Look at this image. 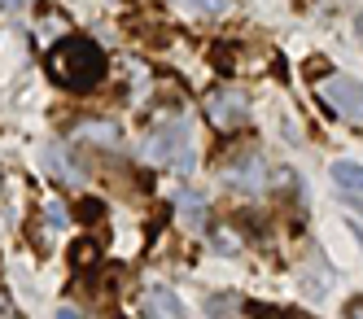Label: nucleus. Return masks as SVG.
<instances>
[{
	"mask_svg": "<svg viewBox=\"0 0 363 319\" xmlns=\"http://www.w3.org/2000/svg\"><path fill=\"white\" fill-rule=\"evenodd\" d=\"M245 114H250V101H245L241 88H215L206 96V118L215 127H241Z\"/></svg>",
	"mask_w": 363,
	"mask_h": 319,
	"instance_id": "7ed1b4c3",
	"label": "nucleus"
},
{
	"mask_svg": "<svg viewBox=\"0 0 363 319\" xmlns=\"http://www.w3.org/2000/svg\"><path fill=\"white\" fill-rule=\"evenodd\" d=\"M346 228H350V232H354V241H359V245H363V228H359V223H354V219H350V223H346Z\"/></svg>",
	"mask_w": 363,
	"mask_h": 319,
	"instance_id": "dca6fc26",
	"label": "nucleus"
},
{
	"mask_svg": "<svg viewBox=\"0 0 363 319\" xmlns=\"http://www.w3.org/2000/svg\"><path fill=\"white\" fill-rule=\"evenodd\" d=\"M179 219L197 228V223L206 219V201H201L197 193H179Z\"/></svg>",
	"mask_w": 363,
	"mask_h": 319,
	"instance_id": "1a4fd4ad",
	"label": "nucleus"
},
{
	"mask_svg": "<svg viewBox=\"0 0 363 319\" xmlns=\"http://www.w3.org/2000/svg\"><path fill=\"white\" fill-rule=\"evenodd\" d=\"M206 315L211 319H245V306L237 293H211L206 298Z\"/></svg>",
	"mask_w": 363,
	"mask_h": 319,
	"instance_id": "0eeeda50",
	"label": "nucleus"
},
{
	"mask_svg": "<svg viewBox=\"0 0 363 319\" xmlns=\"http://www.w3.org/2000/svg\"><path fill=\"white\" fill-rule=\"evenodd\" d=\"M197 5H201V9H219V5H223V0H197Z\"/></svg>",
	"mask_w": 363,
	"mask_h": 319,
	"instance_id": "f3484780",
	"label": "nucleus"
},
{
	"mask_svg": "<svg viewBox=\"0 0 363 319\" xmlns=\"http://www.w3.org/2000/svg\"><path fill=\"white\" fill-rule=\"evenodd\" d=\"M101 74H106V52H101L92 40L66 35V40L53 48V79H57V84H66L70 92L96 88Z\"/></svg>",
	"mask_w": 363,
	"mask_h": 319,
	"instance_id": "f257e3e1",
	"label": "nucleus"
},
{
	"mask_svg": "<svg viewBox=\"0 0 363 319\" xmlns=\"http://www.w3.org/2000/svg\"><path fill=\"white\" fill-rule=\"evenodd\" d=\"M211 250H215V254H241V241H237L232 232H215V236H211Z\"/></svg>",
	"mask_w": 363,
	"mask_h": 319,
	"instance_id": "f8f14e48",
	"label": "nucleus"
},
{
	"mask_svg": "<svg viewBox=\"0 0 363 319\" xmlns=\"http://www.w3.org/2000/svg\"><path fill=\"white\" fill-rule=\"evenodd\" d=\"M0 5H5V9H18V5H27V0H0Z\"/></svg>",
	"mask_w": 363,
	"mask_h": 319,
	"instance_id": "6ab92c4d",
	"label": "nucleus"
},
{
	"mask_svg": "<svg viewBox=\"0 0 363 319\" xmlns=\"http://www.w3.org/2000/svg\"><path fill=\"white\" fill-rule=\"evenodd\" d=\"M328 171H333V184H337V189H346V193H363V162H346V157H337Z\"/></svg>",
	"mask_w": 363,
	"mask_h": 319,
	"instance_id": "423d86ee",
	"label": "nucleus"
},
{
	"mask_svg": "<svg viewBox=\"0 0 363 319\" xmlns=\"http://www.w3.org/2000/svg\"><path fill=\"white\" fill-rule=\"evenodd\" d=\"M328 284H333V280H328V267H315V280H302V289H306L311 298H324Z\"/></svg>",
	"mask_w": 363,
	"mask_h": 319,
	"instance_id": "ddd939ff",
	"label": "nucleus"
},
{
	"mask_svg": "<svg viewBox=\"0 0 363 319\" xmlns=\"http://www.w3.org/2000/svg\"><path fill=\"white\" fill-rule=\"evenodd\" d=\"M324 66H328L324 57H315V62H306V74H315V79H324Z\"/></svg>",
	"mask_w": 363,
	"mask_h": 319,
	"instance_id": "4468645a",
	"label": "nucleus"
},
{
	"mask_svg": "<svg viewBox=\"0 0 363 319\" xmlns=\"http://www.w3.org/2000/svg\"><path fill=\"white\" fill-rule=\"evenodd\" d=\"M70 31V22H66V13H44L40 18V40L44 44H53V40H62Z\"/></svg>",
	"mask_w": 363,
	"mask_h": 319,
	"instance_id": "6e6552de",
	"label": "nucleus"
},
{
	"mask_svg": "<svg viewBox=\"0 0 363 319\" xmlns=\"http://www.w3.org/2000/svg\"><path fill=\"white\" fill-rule=\"evenodd\" d=\"M350 319H363V298H354V302H350Z\"/></svg>",
	"mask_w": 363,
	"mask_h": 319,
	"instance_id": "2eb2a0df",
	"label": "nucleus"
},
{
	"mask_svg": "<svg viewBox=\"0 0 363 319\" xmlns=\"http://www.w3.org/2000/svg\"><path fill=\"white\" fill-rule=\"evenodd\" d=\"M320 101L346 123H363V84L350 74H324L320 79Z\"/></svg>",
	"mask_w": 363,
	"mask_h": 319,
	"instance_id": "f03ea898",
	"label": "nucleus"
},
{
	"mask_svg": "<svg viewBox=\"0 0 363 319\" xmlns=\"http://www.w3.org/2000/svg\"><path fill=\"white\" fill-rule=\"evenodd\" d=\"M57 319H84L79 310H57Z\"/></svg>",
	"mask_w": 363,
	"mask_h": 319,
	"instance_id": "a211bd4d",
	"label": "nucleus"
},
{
	"mask_svg": "<svg viewBox=\"0 0 363 319\" xmlns=\"http://www.w3.org/2000/svg\"><path fill=\"white\" fill-rule=\"evenodd\" d=\"M140 315L145 319H189L184 302H179L171 289H145L140 293Z\"/></svg>",
	"mask_w": 363,
	"mask_h": 319,
	"instance_id": "39448f33",
	"label": "nucleus"
},
{
	"mask_svg": "<svg viewBox=\"0 0 363 319\" xmlns=\"http://www.w3.org/2000/svg\"><path fill=\"white\" fill-rule=\"evenodd\" d=\"M48 162H53V175H57V179H66V184H79V171H74V162H62V153H57V149L48 153Z\"/></svg>",
	"mask_w": 363,
	"mask_h": 319,
	"instance_id": "9b49d317",
	"label": "nucleus"
},
{
	"mask_svg": "<svg viewBox=\"0 0 363 319\" xmlns=\"http://www.w3.org/2000/svg\"><path fill=\"white\" fill-rule=\"evenodd\" d=\"M359 31H363V18H359Z\"/></svg>",
	"mask_w": 363,
	"mask_h": 319,
	"instance_id": "aec40b11",
	"label": "nucleus"
},
{
	"mask_svg": "<svg viewBox=\"0 0 363 319\" xmlns=\"http://www.w3.org/2000/svg\"><path fill=\"white\" fill-rule=\"evenodd\" d=\"M149 157H158V162H171V167H189L193 162V153H189V136H184V127H162V131H153L149 145H145Z\"/></svg>",
	"mask_w": 363,
	"mask_h": 319,
	"instance_id": "20e7f679",
	"label": "nucleus"
},
{
	"mask_svg": "<svg viewBox=\"0 0 363 319\" xmlns=\"http://www.w3.org/2000/svg\"><path fill=\"white\" fill-rule=\"evenodd\" d=\"M228 179H232V184H245V189H258V184H263L258 162H245V167H237V171H228Z\"/></svg>",
	"mask_w": 363,
	"mask_h": 319,
	"instance_id": "9d476101",
	"label": "nucleus"
}]
</instances>
